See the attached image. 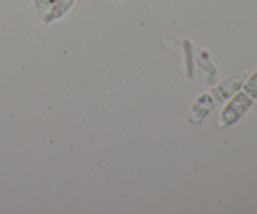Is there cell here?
<instances>
[{"instance_id":"obj_2","label":"cell","mask_w":257,"mask_h":214,"mask_svg":"<svg viewBox=\"0 0 257 214\" xmlns=\"http://www.w3.org/2000/svg\"><path fill=\"white\" fill-rule=\"evenodd\" d=\"M246 78H247V73L243 72L231 76L227 80L222 81L220 85L216 86L211 91V95H212L213 100H216V102L218 103H222L225 101L230 100L237 91H240V88L245 83Z\"/></svg>"},{"instance_id":"obj_6","label":"cell","mask_w":257,"mask_h":214,"mask_svg":"<svg viewBox=\"0 0 257 214\" xmlns=\"http://www.w3.org/2000/svg\"><path fill=\"white\" fill-rule=\"evenodd\" d=\"M113 2H115V3H118V2H120V0H113Z\"/></svg>"},{"instance_id":"obj_5","label":"cell","mask_w":257,"mask_h":214,"mask_svg":"<svg viewBox=\"0 0 257 214\" xmlns=\"http://www.w3.org/2000/svg\"><path fill=\"white\" fill-rule=\"evenodd\" d=\"M35 7V12H37L38 17L42 19L43 15L47 13V10L49 9V5L52 3V0H33Z\"/></svg>"},{"instance_id":"obj_4","label":"cell","mask_w":257,"mask_h":214,"mask_svg":"<svg viewBox=\"0 0 257 214\" xmlns=\"http://www.w3.org/2000/svg\"><path fill=\"white\" fill-rule=\"evenodd\" d=\"M75 0H52L49 5V9L47 10L42 18V22L44 24H50V23L59 20L69 12L74 5Z\"/></svg>"},{"instance_id":"obj_1","label":"cell","mask_w":257,"mask_h":214,"mask_svg":"<svg viewBox=\"0 0 257 214\" xmlns=\"http://www.w3.org/2000/svg\"><path fill=\"white\" fill-rule=\"evenodd\" d=\"M242 87L243 90L237 91L221 111L220 127H230L237 122L257 100V69L245 81Z\"/></svg>"},{"instance_id":"obj_3","label":"cell","mask_w":257,"mask_h":214,"mask_svg":"<svg viewBox=\"0 0 257 214\" xmlns=\"http://www.w3.org/2000/svg\"><path fill=\"white\" fill-rule=\"evenodd\" d=\"M215 108V100L212 95L208 93H202L197 97L195 103L192 105V117H191V123H200L205 120L206 116Z\"/></svg>"}]
</instances>
